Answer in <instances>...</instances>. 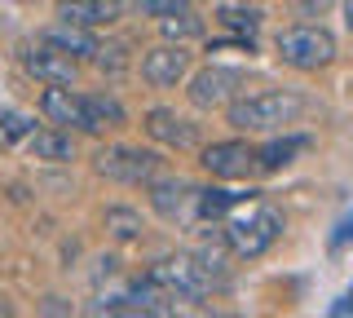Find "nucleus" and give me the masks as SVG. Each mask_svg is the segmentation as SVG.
Returning <instances> with one entry per match:
<instances>
[{
  "label": "nucleus",
  "mask_w": 353,
  "mask_h": 318,
  "mask_svg": "<svg viewBox=\"0 0 353 318\" xmlns=\"http://www.w3.org/2000/svg\"><path fill=\"white\" fill-rule=\"evenodd\" d=\"M216 27L221 31H230V36H248V40H256L261 36V27H265V14L256 5H239V0H225V5H216Z\"/></svg>",
  "instance_id": "obj_17"
},
{
  "label": "nucleus",
  "mask_w": 353,
  "mask_h": 318,
  "mask_svg": "<svg viewBox=\"0 0 353 318\" xmlns=\"http://www.w3.org/2000/svg\"><path fill=\"white\" fill-rule=\"evenodd\" d=\"M159 36H163V40H172V45H185V40H199V36H203V18H199L190 5H185V9H176V14L159 18Z\"/></svg>",
  "instance_id": "obj_20"
},
{
  "label": "nucleus",
  "mask_w": 353,
  "mask_h": 318,
  "mask_svg": "<svg viewBox=\"0 0 353 318\" xmlns=\"http://www.w3.org/2000/svg\"><path fill=\"white\" fill-rule=\"evenodd\" d=\"M239 5H261V0H239Z\"/></svg>",
  "instance_id": "obj_29"
},
{
  "label": "nucleus",
  "mask_w": 353,
  "mask_h": 318,
  "mask_svg": "<svg viewBox=\"0 0 353 318\" xmlns=\"http://www.w3.org/2000/svg\"><path fill=\"white\" fill-rule=\"evenodd\" d=\"M345 244H353V212L336 226V235H331V248H345Z\"/></svg>",
  "instance_id": "obj_25"
},
{
  "label": "nucleus",
  "mask_w": 353,
  "mask_h": 318,
  "mask_svg": "<svg viewBox=\"0 0 353 318\" xmlns=\"http://www.w3.org/2000/svg\"><path fill=\"white\" fill-rule=\"evenodd\" d=\"M185 5H190V0H132V9H137L141 18H154V23L176 14V9H185Z\"/></svg>",
  "instance_id": "obj_23"
},
{
  "label": "nucleus",
  "mask_w": 353,
  "mask_h": 318,
  "mask_svg": "<svg viewBox=\"0 0 353 318\" xmlns=\"http://www.w3.org/2000/svg\"><path fill=\"white\" fill-rule=\"evenodd\" d=\"M146 195H150V208L163 217V221H185L194 208V186L181 181V177H154L146 181Z\"/></svg>",
  "instance_id": "obj_12"
},
{
  "label": "nucleus",
  "mask_w": 353,
  "mask_h": 318,
  "mask_svg": "<svg viewBox=\"0 0 353 318\" xmlns=\"http://www.w3.org/2000/svg\"><path fill=\"white\" fill-rule=\"evenodd\" d=\"M243 199H252V190H225V186H203V190H194V208L190 217H199V221H221V217L230 212V208H239Z\"/></svg>",
  "instance_id": "obj_18"
},
{
  "label": "nucleus",
  "mask_w": 353,
  "mask_h": 318,
  "mask_svg": "<svg viewBox=\"0 0 353 318\" xmlns=\"http://www.w3.org/2000/svg\"><path fill=\"white\" fill-rule=\"evenodd\" d=\"M185 75H190V53H185V45L163 40V45L146 49V58H141V80L150 89H176Z\"/></svg>",
  "instance_id": "obj_9"
},
{
  "label": "nucleus",
  "mask_w": 353,
  "mask_h": 318,
  "mask_svg": "<svg viewBox=\"0 0 353 318\" xmlns=\"http://www.w3.org/2000/svg\"><path fill=\"white\" fill-rule=\"evenodd\" d=\"M279 235H283V217L274 212V208H256V212L234 217V221L225 226V248H230V257H239V261H256L279 244Z\"/></svg>",
  "instance_id": "obj_3"
},
{
  "label": "nucleus",
  "mask_w": 353,
  "mask_h": 318,
  "mask_svg": "<svg viewBox=\"0 0 353 318\" xmlns=\"http://www.w3.org/2000/svg\"><path fill=\"white\" fill-rule=\"evenodd\" d=\"M274 53H279L283 67L292 71H323L336 62V36H331L327 27H314V23H301V27H283L279 36H274Z\"/></svg>",
  "instance_id": "obj_2"
},
{
  "label": "nucleus",
  "mask_w": 353,
  "mask_h": 318,
  "mask_svg": "<svg viewBox=\"0 0 353 318\" xmlns=\"http://www.w3.org/2000/svg\"><path fill=\"white\" fill-rule=\"evenodd\" d=\"M40 310H44V314H71V305H62V296H49Z\"/></svg>",
  "instance_id": "obj_26"
},
{
  "label": "nucleus",
  "mask_w": 353,
  "mask_h": 318,
  "mask_svg": "<svg viewBox=\"0 0 353 318\" xmlns=\"http://www.w3.org/2000/svg\"><path fill=\"white\" fill-rule=\"evenodd\" d=\"M340 18H345V27L353 31V0H345V9H340Z\"/></svg>",
  "instance_id": "obj_28"
},
{
  "label": "nucleus",
  "mask_w": 353,
  "mask_h": 318,
  "mask_svg": "<svg viewBox=\"0 0 353 318\" xmlns=\"http://www.w3.org/2000/svg\"><path fill=\"white\" fill-rule=\"evenodd\" d=\"M305 115V97L292 89H265V93H248L234 97L225 106V119L239 133H270V128H287Z\"/></svg>",
  "instance_id": "obj_1"
},
{
  "label": "nucleus",
  "mask_w": 353,
  "mask_h": 318,
  "mask_svg": "<svg viewBox=\"0 0 353 318\" xmlns=\"http://www.w3.org/2000/svg\"><path fill=\"white\" fill-rule=\"evenodd\" d=\"M40 115L49 119V124L71 128V133H84V137H97V133H102V124H97L93 111H88L84 97H75L71 89H58V84H44V93H40Z\"/></svg>",
  "instance_id": "obj_6"
},
{
  "label": "nucleus",
  "mask_w": 353,
  "mask_h": 318,
  "mask_svg": "<svg viewBox=\"0 0 353 318\" xmlns=\"http://www.w3.org/2000/svg\"><path fill=\"white\" fill-rule=\"evenodd\" d=\"M243 89V71L239 67H203L190 75V84H185V97H190L194 111H221V106H230Z\"/></svg>",
  "instance_id": "obj_5"
},
{
  "label": "nucleus",
  "mask_w": 353,
  "mask_h": 318,
  "mask_svg": "<svg viewBox=\"0 0 353 318\" xmlns=\"http://www.w3.org/2000/svg\"><path fill=\"white\" fill-rule=\"evenodd\" d=\"M22 71H27L31 80H40V84H58V89H71V84L80 80L75 58H66V53L53 49V45H31V49H22Z\"/></svg>",
  "instance_id": "obj_10"
},
{
  "label": "nucleus",
  "mask_w": 353,
  "mask_h": 318,
  "mask_svg": "<svg viewBox=\"0 0 353 318\" xmlns=\"http://www.w3.org/2000/svg\"><path fill=\"white\" fill-rule=\"evenodd\" d=\"M44 45H53V49H62L66 58H75V62H93L97 58V36L88 27H75V23H53L49 31H44Z\"/></svg>",
  "instance_id": "obj_15"
},
{
  "label": "nucleus",
  "mask_w": 353,
  "mask_h": 318,
  "mask_svg": "<svg viewBox=\"0 0 353 318\" xmlns=\"http://www.w3.org/2000/svg\"><path fill=\"white\" fill-rule=\"evenodd\" d=\"M31 133H36V115L14 111V106H0V137H5V146L9 141H27Z\"/></svg>",
  "instance_id": "obj_21"
},
{
  "label": "nucleus",
  "mask_w": 353,
  "mask_h": 318,
  "mask_svg": "<svg viewBox=\"0 0 353 318\" xmlns=\"http://www.w3.org/2000/svg\"><path fill=\"white\" fill-rule=\"evenodd\" d=\"M84 102H88V111H93L97 115V124H102V128H124L128 124V115H124V106H119L115 102V97H84Z\"/></svg>",
  "instance_id": "obj_22"
},
{
  "label": "nucleus",
  "mask_w": 353,
  "mask_h": 318,
  "mask_svg": "<svg viewBox=\"0 0 353 318\" xmlns=\"http://www.w3.org/2000/svg\"><path fill=\"white\" fill-rule=\"evenodd\" d=\"M309 146H314V137H309V133H283V137H270V141H265V146L256 150V168H261V172H283L287 163H296Z\"/></svg>",
  "instance_id": "obj_14"
},
{
  "label": "nucleus",
  "mask_w": 353,
  "mask_h": 318,
  "mask_svg": "<svg viewBox=\"0 0 353 318\" xmlns=\"http://www.w3.org/2000/svg\"><path fill=\"white\" fill-rule=\"evenodd\" d=\"M141 128H146L150 141H159V146H168V150H194L199 146V124H190L185 115L168 111V106H150V111L141 115Z\"/></svg>",
  "instance_id": "obj_11"
},
{
  "label": "nucleus",
  "mask_w": 353,
  "mask_h": 318,
  "mask_svg": "<svg viewBox=\"0 0 353 318\" xmlns=\"http://www.w3.org/2000/svg\"><path fill=\"white\" fill-rule=\"evenodd\" d=\"M331 314H353V292H345L336 305H331Z\"/></svg>",
  "instance_id": "obj_27"
},
{
  "label": "nucleus",
  "mask_w": 353,
  "mask_h": 318,
  "mask_svg": "<svg viewBox=\"0 0 353 318\" xmlns=\"http://www.w3.org/2000/svg\"><path fill=\"white\" fill-rule=\"evenodd\" d=\"M0 150H5V137H0Z\"/></svg>",
  "instance_id": "obj_30"
},
{
  "label": "nucleus",
  "mask_w": 353,
  "mask_h": 318,
  "mask_svg": "<svg viewBox=\"0 0 353 318\" xmlns=\"http://www.w3.org/2000/svg\"><path fill=\"white\" fill-rule=\"evenodd\" d=\"M159 155L154 150H141V146H102L93 159L97 177L106 181H119V186H146L154 172H159Z\"/></svg>",
  "instance_id": "obj_4"
},
{
  "label": "nucleus",
  "mask_w": 353,
  "mask_h": 318,
  "mask_svg": "<svg viewBox=\"0 0 353 318\" xmlns=\"http://www.w3.org/2000/svg\"><path fill=\"white\" fill-rule=\"evenodd\" d=\"M150 279L159 283L172 301H208V296H212V288L203 283V274H199V266H194L190 257H163V261H154Z\"/></svg>",
  "instance_id": "obj_7"
},
{
  "label": "nucleus",
  "mask_w": 353,
  "mask_h": 318,
  "mask_svg": "<svg viewBox=\"0 0 353 318\" xmlns=\"http://www.w3.org/2000/svg\"><path fill=\"white\" fill-rule=\"evenodd\" d=\"M93 62H97L102 71H110V75H115V71H124V67H128V45H102Z\"/></svg>",
  "instance_id": "obj_24"
},
{
  "label": "nucleus",
  "mask_w": 353,
  "mask_h": 318,
  "mask_svg": "<svg viewBox=\"0 0 353 318\" xmlns=\"http://www.w3.org/2000/svg\"><path fill=\"white\" fill-rule=\"evenodd\" d=\"M199 163H203V168L212 172L216 181H243L252 168H256V150H252L243 137H225V141H212V146H203Z\"/></svg>",
  "instance_id": "obj_8"
},
{
  "label": "nucleus",
  "mask_w": 353,
  "mask_h": 318,
  "mask_svg": "<svg viewBox=\"0 0 353 318\" xmlns=\"http://www.w3.org/2000/svg\"><path fill=\"white\" fill-rule=\"evenodd\" d=\"M27 150H31V159H40V163H71L75 159V137H71V128H36V133L27 137Z\"/></svg>",
  "instance_id": "obj_16"
},
{
  "label": "nucleus",
  "mask_w": 353,
  "mask_h": 318,
  "mask_svg": "<svg viewBox=\"0 0 353 318\" xmlns=\"http://www.w3.org/2000/svg\"><path fill=\"white\" fill-rule=\"evenodd\" d=\"M102 226H106V235L115 239V244H137V239L146 235V217H141L137 208H128V203H110L102 212Z\"/></svg>",
  "instance_id": "obj_19"
},
{
  "label": "nucleus",
  "mask_w": 353,
  "mask_h": 318,
  "mask_svg": "<svg viewBox=\"0 0 353 318\" xmlns=\"http://www.w3.org/2000/svg\"><path fill=\"white\" fill-rule=\"evenodd\" d=\"M58 18L97 31V27H115L124 18V5L119 0H58Z\"/></svg>",
  "instance_id": "obj_13"
}]
</instances>
